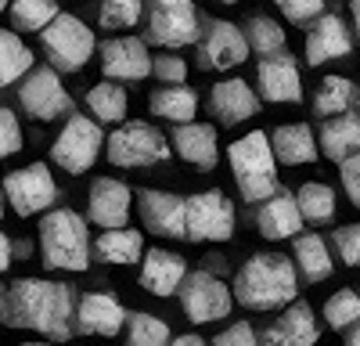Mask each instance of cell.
<instances>
[{
    "instance_id": "obj_47",
    "label": "cell",
    "mask_w": 360,
    "mask_h": 346,
    "mask_svg": "<svg viewBox=\"0 0 360 346\" xmlns=\"http://www.w3.org/2000/svg\"><path fill=\"white\" fill-rule=\"evenodd\" d=\"M349 15H353V33H356V44H360V0H349Z\"/></svg>"
},
{
    "instance_id": "obj_1",
    "label": "cell",
    "mask_w": 360,
    "mask_h": 346,
    "mask_svg": "<svg viewBox=\"0 0 360 346\" xmlns=\"http://www.w3.org/2000/svg\"><path fill=\"white\" fill-rule=\"evenodd\" d=\"M0 317L11 328H29L47 339H69L72 288L47 278H18L11 285H0Z\"/></svg>"
},
{
    "instance_id": "obj_40",
    "label": "cell",
    "mask_w": 360,
    "mask_h": 346,
    "mask_svg": "<svg viewBox=\"0 0 360 346\" xmlns=\"http://www.w3.org/2000/svg\"><path fill=\"white\" fill-rule=\"evenodd\" d=\"M22 127H18V115L11 108H0V159H8L15 152H22Z\"/></svg>"
},
{
    "instance_id": "obj_28",
    "label": "cell",
    "mask_w": 360,
    "mask_h": 346,
    "mask_svg": "<svg viewBox=\"0 0 360 346\" xmlns=\"http://www.w3.org/2000/svg\"><path fill=\"white\" fill-rule=\"evenodd\" d=\"M148 108L159 120H169V123H195L198 115V94L191 86H180V83H169V86H159V91L148 98Z\"/></svg>"
},
{
    "instance_id": "obj_46",
    "label": "cell",
    "mask_w": 360,
    "mask_h": 346,
    "mask_svg": "<svg viewBox=\"0 0 360 346\" xmlns=\"http://www.w3.org/2000/svg\"><path fill=\"white\" fill-rule=\"evenodd\" d=\"M169 346H209V342H205L202 335H195V332H188V335H176V339H173Z\"/></svg>"
},
{
    "instance_id": "obj_33",
    "label": "cell",
    "mask_w": 360,
    "mask_h": 346,
    "mask_svg": "<svg viewBox=\"0 0 360 346\" xmlns=\"http://www.w3.org/2000/svg\"><path fill=\"white\" fill-rule=\"evenodd\" d=\"M295 206L299 213H303V220L310 224H328V220H335V191L321 184V181H310L295 191Z\"/></svg>"
},
{
    "instance_id": "obj_3",
    "label": "cell",
    "mask_w": 360,
    "mask_h": 346,
    "mask_svg": "<svg viewBox=\"0 0 360 346\" xmlns=\"http://www.w3.org/2000/svg\"><path fill=\"white\" fill-rule=\"evenodd\" d=\"M40 256L54 271L83 274L90 267V231L72 210H51L40 220Z\"/></svg>"
},
{
    "instance_id": "obj_7",
    "label": "cell",
    "mask_w": 360,
    "mask_h": 346,
    "mask_svg": "<svg viewBox=\"0 0 360 346\" xmlns=\"http://www.w3.org/2000/svg\"><path fill=\"white\" fill-rule=\"evenodd\" d=\"M184 238L188 242H231L234 238V202L220 188L184 198Z\"/></svg>"
},
{
    "instance_id": "obj_32",
    "label": "cell",
    "mask_w": 360,
    "mask_h": 346,
    "mask_svg": "<svg viewBox=\"0 0 360 346\" xmlns=\"http://www.w3.org/2000/svg\"><path fill=\"white\" fill-rule=\"evenodd\" d=\"M11 29L15 33H44V29L62 15L58 0H11Z\"/></svg>"
},
{
    "instance_id": "obj_12",
    "label": "cell",
    "mask_w": 360,
    "mask_h": 346,
    "mask_svg": "<svg viewBox=\"0 0 360 346\" xmlns=\"http://www.w3.org/2000/svg\"><path fill=\"white\" fill-rule=\"evenodd\" d=\"M18 101L40 123H51L58 115L72 112V98H69V91L62 86V76L54 69H29L22 76V86H18Z\"/></svg>"
},
{
    "instance_id": "obj_22",
    "label": "cell",
    "mask_w": 360,
    "mask_h": 346,
    "mask_svg": "<svg viewBox=\"0 0 360 346\" xmlns=\"http://www.w3.org/2000/svg\"><path fill=\"white\" fill-rule=\"evenodd\" d=\"M137 198H141V220L152 235L184 238V198L173 191H155V188L141 191Z\"/></svg>"
},
{
    "instance_id": "obj_27",
    "label": "cell",
    "mask_w": 360,
    "mask_h": 346,
    "mask_svg": "<svg viewBox=\"0 0 360 346\" xmlns=\"http://www.w3.org/2000/svg\"><path fill=\"white\" fill-rule=\"evenodd\" d=\"M90 252L105 264H137L144 256V235L134 227H105Z\"/></svg>"
},
{
    "instance_id": "obj_19",
    "label": "cell",
    "mask_w": 360,
    "mask_h": 346,
    "mask_svg": "<svg viewBox=\"0 0 360 346\" xmlns=\"http://www.w3.org/2000/svg\"><path fill=\"white\" fill-rule=\"evenodd\" d=\"M209 112L217 115L220 127H238L259 115V98L245 79H224L209 91Z\"/></svg>"
},
{
    "instance_id": "obj_50",
    "label": "cell",
    "mask_w": 360,
    "mask_h": 346,
    "mask_svg": "<svg viewBox=\"0 0 360 346\" xmlns=\"http://www.w3.org/2000/svg\"><path fill=\"white\" fill-rule=\"evenodd\" d=\"M8 4H11V0H0V15H4V11H8Z\"/></svg>"
},
{
    "instance_id": "obj_37",
    "label": "cell",
    "mask_w": 360,
    "mask_h": 346,
    "mask_svg": "<svg viewBox=\"0 0 360 346\" xmlns=\"http://www.w3.org/2000/svg\"><path fill=\"white\" fill-rule=\"evenodd\" d=\"M324 321H328V328H332V332L353 328L360 321V293H356V288H339V293L328 296Z\"/></svg>"
},
{
    "instance_id": "obj_25",
    "label": "cell",
    "mask_w": 360,
    "mask_h": 346,
    "mask_svg": "<svg viewBox=\"0 0 360 346\" xmlns=\"http://www.w3.org/2000/svg\"><path fill=\"white\" fill-rule=\"evenodd\" d=\"M270 137V152H274L278 162L285 166H307V162H317L321 148H317V134L307 127V123H285V127H274Z\"/></svg>"
},
{
    "instance_id": "obj_51",
    "label": "cell",
    "mask_w": 360,
    "mask_h": 346,
    "mask_svg": "<svg viewBox=\"0 0 360 346\" xmlns=\"http://www.w3.org/2000/svg\"><path fill=\"white\" fill-rule=\"evenodd\" d=\"M22 346H47V342H22Z\"/></svg>"
},
{
    "instance_id": "obj_26",
    "label": "cell",
    "mask_w": 360,
    "mask_h": 346,
    "mask_svg": "<svg viewBox=\"0 0 360 346\" xmlns=\"http://www.w3.org/2000/svg\"><path fill=\"white\" fill-rule=\"evenodd\" d=\"M317 148L328 155V159H349L360 152V115H328V120L321 123V134H317Z\"/></svg>"
},
{
    "instance_id": "obj_36",
    "label": "cell",
    "mask_w": 360,
    "mask_h": 346,
    "mask_svg": "<svg viewBox=\"0 0 360 346\" xmlns=\"http://www.w3.org/2000/svg\"><path fill=\"white\" fill-rule=\"evenodd\" d=\"M245 40H249V51H256V54H281L285 51V29L274 22V18H266V15H252L249 22H245Z\"/></svg>"
},
{
    "instance_id": "obj_20",
    "label": "cell",
    "mask_w": 360,
    "mask_h": 346,
    "mask_svg": "<svg viewBox=\"0 0 360 346\" xmlns=\"http://www.w3.org/2000/svg\"><path fill=\"white\" fill-rule=\"evenodd\" d=\"M353 51V37L339 15H321L314 18L310 33H307V65H324V62H339Z\"/></svg>"
},
{
    "instance_id": "obj_18",
    "label": "cell",
    "mask_w": 360,
    "mask_h": 346,
    "mask_svg": "<svg viewBox=\"0 0 360 346\" xmlns=\"http://www.w3.org/2000/svg\"><path fill=\"white\" fill-rule=\"evenodd\" d=\"M127 325V310L112 293H86L76 303V332L83 335H119Z\"/></svg>"
},
{
    "instance_id": "obj_6",
    "label": "cell",
    "mask_w": 360,
    "mask_h": 346,
    "mask_svg": "<svg viewBox=\"0 0 360 346\" xmlns=\"http://www.w3.org/2000/svg\"><path fill=\"white\" fill-rule=\"evenodd\" d=\"M105 152L112 166H123V169H141V166H155L169 159V141L144 120H130V123H119L112 130V137L105 141Z\"/></svg>"
},
{
    "instance_id": "obj_5",
    "label": "cell",
    "mask_w": 360,
    "mask_h": 346,
    "mask_svg": "<svg viewBox=\"0 0 360 346\" xmlns=\"http://www.w3.org/2000/svg\"><path fill=\"white\" fill-rule=\"evenodd\" d=\"M40 40H44V54L54 65V72H83L86 62L98 51L94 29L83 18H72V15H58L40 33Z\"/></svg>"
},
{
    "instance_id": "obj_13",
    "label": "cell",
    "mask_w": 360,
    "mask_h": 346,
    "mask_svg": "<svg viewBox=\"0 0 360 346\" xmlns=\"http://www.w3.org/2000/svg\"><path fill=\"white\" fill-rule=\"evenodd\" d=\"M249 58V40L245 33L227 18H213L205 25V37L198 44V69H234Z\"/></svg>"
},
{
    "instance_id": "obj_43",
    "label": "cell",
    "mask_w": 360,
    "mask_h": 346,
    "mask_svg": "<svg viewBox=\"0 0 360 346\" xmlns=\"http://www.w3.org/2000/svg\"><path fill=\"white\" fill-rule=\"evenodd\" d=\"M152 72L166 83H184L188 79V65H184V58H176V54H159L152 58Z\"/></svg>"
},
{
    "instance_id": "obj_34",
    "label": "cell",
    "mask_w": 360,
    "mask_h": 346,
    "mask_svg": "<svg viewBox=\"0 0 360 346\" xmlns=\"http://www.w3.org/2000/svg\"><path fill=\"white\" fill-rule=\"evenodd\" d=\"M169 325L162 317L148 314V310H134L127 314V346H169Z\"/></svg>"
},
{
    "instance_id": "obj_38",
    "label": "cell",
    "mask_w": 360,
    "mask_h": 346,
    "mask_svg": "<svg viewBox=\"0 0 360 346\" xmlns=\"http://www.w3.org/2000/svg\"><path fill=\"white\" fill-rule=\"evenodd\" d=\"M144 15V0H101L98 25L101 29H134Z\"/></svg>"
},
{
    "instance_id": "obj_31",
    "label": "cell",
    "mask_w": 360,
    "mask_h": 346,
    "mask_svg": "<svg viewBox=\"0 0 360 346\" xmlns=\"http://www.w3.org/2000/svg\"><path fill=\"white\" fill-rule=\"evenodd\" d=\"M33 69V51L15 33V29H0V86L18 83Z\"/></svg>"
},
{
    "instance_id": "obj_41",
    "label": "cell",
    "mask_w": 360,
    "mask_h": 346,
    "mask_svg": "<svg viewBox=\"0 0 360 346\" xmlns=\"http://www.w3.org/2000/svg\"><path fill=\"white\" fill-rule=\"evenodd\" d=\"M332 238H335V249L342 256V264L360 267V224H342Z\"/></svg>"
},
{
    "instance_id": "obj_17",
    "label": "cell",
    "mask_w": 360,
    "mask_h": 346,
    "mask_svg": "<svg viewBox=\"0 0 360 346\" xmlns=\"http://www.w3.org/2000/svg\"><path fill=\"white\" fill-rule=\"evenodd\" d=\"M130 188L115 177H98L86 195V213L98 227H127L130 220Z\"/></svg>"
},
{
    "instance_id": "obj_14",
    "label": "cell",
    "mask_w": 360,
    "mask_h": 346,
    "mask_svg": "<svg viewBox=\"0 0 360 346\" xmlns=\"http://www.w3.org/2000/svg\"><path fill=\"white\" fill-rule=\"evenodd\" d=\"M317 339H321V325H317L314 307L307 300H292L263 328L259 346H317Z\"/></svg>"
},
{
    "instance_id": "obj_44",
    "label": "cell",
    "mask_w": 360,
    "mask_h": 346,
    "mask_svg": "<svg viewBox=\"0 0 360 346\" xmlns=\"http://www.w3.org/2000/svg\"><path fill=\"white\" fill-rule=\"evenodd\" d=\"M339 173H342V188H346L349 202H353V206H360V152L349 155V159H342L339 162Z\"/></svg>"
},
{
    "instance_id": "obj_21",
    "label": "cell",
    "mask_w": 360,
    "mask_h": 346,
    "mask_svg": "<svg viewBox=\"0 0 360 346\" xmlns=\"http://www.w3.org/2000/svg\"><path fill=\"white\" fill-rule=\"evenodd\" d=\"M188 278V260L173 249H152L141 256V285L152 296H173L180 293V285Z\"/></svg>"
},
{
    "instance_id": "obj_10",
    "label": "cell",
    "mask_w": 360,
    "mask_h": 346,
    "mask_svg": "<svg viewBox=\"0 0 360 346\" xmlns=\"http://www.w3.org/2000/svg\"><path fill=\"white\" fill-rule=\"evenodd\" d=\"M4 202L15 210V217H37V213H47L54 202H58V184L51 177V169L44 162H29L15 173L4 177Z\"/></svg>"
},
{
    "instance_id": "obj_49",
    "label": "cell",
    "mask_w": 360,
    "mask_h": 346,
    "mask_svg": "<svg viewBox=\"0 0 360 346\" xmlns=\"http://www.w3.org/2000/svg\"><path fill=\"white\" fill-rule=\"evenodd\" d=\"M4 210H8V202H4V188H0V220H4Z\"/></svg>"
},
{
    "instance_id": "obj_9",
    "label": "cell",
    "mask_w": 360,
    "mask_h": 346,
    "mask_svg": "<svg viewBox=\"0 0 360 346\" xmlns=\"http://www.w3.org/2000/svg\"><path fill=\"white\" fill-rule=\"evenodd\" d=\"M180 307L191 317L195 325H209V321H224L234 310V293L224 285L220 274L213 271H191L180 285Z\"/></svg>"
},
{
    "instance_id": "obj_4",
    "label": "cell",
    "mask_w": 360,
    "mask_h": 346,
    "mask_svg": "<svg viewBox=\"0 0 360 346\" xmlns=\"http://www.w3.org/2000/svg\"><path fill=\"white\" fill-rule=\"evenodd\" d=\"M227 162L245 202H263L278 191V166H274V152H270V137L263 130L238 137L227 148Z\"/></svg>"
},
{
    "instance_id": "obj_29",
    "label": "cell",
    "mask_w": 360,
    "mask_h": 346,
    "mask_svg": "<svg viewBox=\"0 0 360 346\" xmlns=\"http://www.w3.org/2000/svg\"><path fill=\"white\" fill-rule=\"evenodd\" d=\"M292 264L303 281H324L332 278V252H328L321 235H299L292 245Z\"/></svg>"
},
{
    "instance_id": "obj_42",
    "label": "cell",
    "mask_w": 360,
    "mask_h": 346,
    "mask_svg": "<svg viewBox=\"0 0 360 346\" xmlns=\"http://www.w3.org/2000/svg\"><path fill=\"white\" fill-rule=\"evenodd\" d=\"M213 346H259V335H256V328L249 321H234L231 328H224L213 339Z\"/></svg>"
},
{
    "instance_id": "obj_2",
    "label": "cell",
    "mask_w": 360,
    "mask_h": 346,
    "mask_svg": "<svg viewBox=\"0 0 360 346\" xmlns=\"http://www.w3.org/2000/svg\"><path fill=\"white\" fill-rule=\"evenodd\" d=\"M231 293L249 310H281L299 296L295 264L281 252H256L238 267Z\"/></svg>"
},
{
    "instance_id": "obj_8",
    "label": "cell",
    "mask_w": 360,
    "mask_h": 346,
    "mask_svg": "<svg viewBox=\"0 0 360 346\" xmlns=\"http://www.w3.org/2000/svg\"><path fill=\"white\" fill-rule=\"evenodd\" d=\"M101 144H105V137H101V123H94L90 115H69V123L62 127V134L54 137V144H51V159L62 166L65 173H86L90 166L98 162V155H101Z\"/></svg>"
},
{
    "instance_id": "obj_39",
    "label": "cell",
    "mask_w": 360,
    "mask_h": 346,
    "mask_svg": "<svg viewBox=\"0 0 360 346\" xmlns=\"http://www.w3.org/2000/svg\"><path fill=\"white\" fill-rule=\"evenodd\" d=\"M274 4L292 25H307L324 15V0H274Z\"/></svg>"
},
{
    "instance_id": "obj_45",
    "label": "cell",
    "mask_w": 360,
    "mask_h": 346,
    "mask_svg": "<svg viewBox=\"0 0 360 346\" xmlns=\"http://www.w3.org/2000/svg\"><path fill=\"white\" fill-rule=\"evenodd\" d=\"M8 267H11V238L0 231V274H4Z\"/></svg>"
},
{
    "instance_id": "obj_23",
    "label": "cell",
    "mask_w": 360,
    "mask_h": 346,
    "mask_svg": "<svg viewBox=\"0 0 360 346\" xmlns=\"http://www.w3.org/2000/svg\"><path fill=\"white\" fill-rule=\"evenodd\" d=\"M256 227H259V235L270 238V242L295 238V231L303 227V213H299V206H295V195L278 188L270 198H263L259 213H256Z\"/></svg>"
},
{
    "instance_id": "obj_52",
    "label": "cell",
    "mask_w": 360,
    "mask_h": 346,
    "mask_svg": "<svg viewBox=\"0 0 360 346\" xmlns=\"http://www.w3.org/2000/svg\"><path fill=\"white\" fill-rule=\"evenodd\" d=\"M220 4H238V0H220Z\"/></svg>"
},
{
    "instance_id": "obj_35",
    "label": "cell",
    "mask_w": 360,
    "mask_h": 346,
    "mask_svg": "<svg viewBox=\"0 0 360 346\" xmlns=\"http://www.w3.org/2000/svg\"><path fill=\"white\" fill-rule=\"evenodd\" d=\"M356 101V86H353V79H346V76H328V79H321V86H317V98H314V108H317V115H342V112H349V105Z\"/></svg>"
},
{
    "instance_id": "obj_30",
    "label": "cell",
    "mask_w": 360,
    "mask_h": 346,
    "mask_svg": "<svg viewBox=\"0 0 360 346\" xmlns=\"http://www.w3.org/2000/svg\"><path fill=\"white\" fill-rule=\"evenodd\" d=\"M86 108H90V115H94V123H123V115L130 108L127 86H119L115 79L94 83L86 91Z\"/></svg>"
},
{
    "instance_id": "obj_24",
    "label": "cell",
    "mask_w": 360,
    "mask_h": 346,
    "mask_svg": "<svg viewBox=\"0 0 360 346\" xmlns=\"http://www.w3.org/2000/svg\"><path fill=\"white\" fill-rule=\"evenodd\" d=\"M173 148L180 159L198 166V169H213L220 162L217 127H209V123H180L173 130Z\"/></svg>"
},
{
    "instance_id": "obj_48",
    "label": "cell",
    "mask_w": 360,
    "mask_h": 346,
    "mask_svg": "<svg viewBox=\"0 0 360 346\" xmlns=\"http://www.w3.org/2000/svg\"><path fill=\"white\" fill-rule=\"evenodd\" d=\"M346 346H360V321L349 328V335H346Z\"/></svg>"
},
{
    "instance_id": "obj_11",
    "label": "cell",
    "mask_w": 360,
    "mask_h": 346,
    "mask_svg": "<svg viewBox=\"0 0 360 346\" xmlns=\"http://www.w3.org/2000/svg\"><path fill=\"white\" fill-rule=\"evenodd\" d=\"M148 40L159 47H184L198 40V11L195 0H148Z\"/></svg>"
},
{
    "instance_id": "obj_15",
    "label": "cell",
    "mask_w": 360,
    "mask_h": 346,
    "mask_svg": "<svg viewBox=\"0 0 360 346\" xmlns=\"http://www.w3.org/2000/svg\"><path fill=\"white\" fill-rule=\"evenodd\" d=\"M259 94L270 105H295L303 101V79H299V65L292 54H266L256 69Z\"/></svg>"
},
{
    "instance_id": "obj_16",
    "label": "cell",
    "mask_w": 360,
    "mask_h": 346,
    "mask_svg": "<svg viewBox=\"0 0 360 346\" xmlns=\"http://www.w3.org/2000/svg\"><path fill=\"white\" fill-rule=\"evenodd\" d=\"M101 69L108 79L115 83H130V79H144L152 72V54L148 44L137 37H115L101 47Z\"/></svg>"
}]
</instances>
